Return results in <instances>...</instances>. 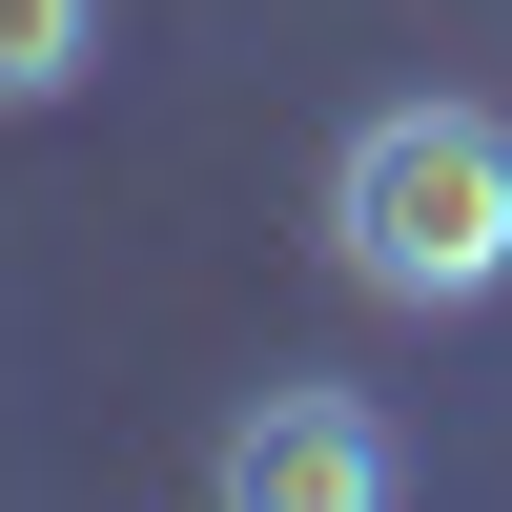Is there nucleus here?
<instances>
[{
    "label": "nucleus",
    "mask_w": 512,
    "mask_h": 512,
    "mask_svg": "<svg viewBox=\"0 0 512 512\" xmlns=\"http://www.w3.org/2000/svg\"><path fill=\"white\" fill-rule=\"evenodd\" d=\"M82 62H103V0H0V123H41Z\"/></svg>",
    "instance_id": "3"
},
{
    "label": "nucleus",
    "mask_w": 512,
    "mask_h": 512,
    "mask_svg": "<svg viewBox=\"0 0 512 512\" xmlns=\"http://www.w3.org/2000/svg\"><path fill=\"white\" fill-rule=\"evenodd\" d=\"M328 267L369 308H492L512 287V123L492 103H369L328 144Z\"/></svg>",
    "instance_id": "1"
},
{
    "label": "nucleus",
    "mask_w": 512,
    "mask_h": 512,
    "mask_svg": "<svg viewBox=\"0 0 512 512\" xmlns=\"http://www.w3.org/2000/svg\"><path fill=\"white\" fill-rule=\"evenodd\" d=\"M205 492L226 512H390L410 492V431L349 390V369H267V390L226 410V451H205Z\"/></svg>",
    "instance_id": "2"
}]
</instances>
